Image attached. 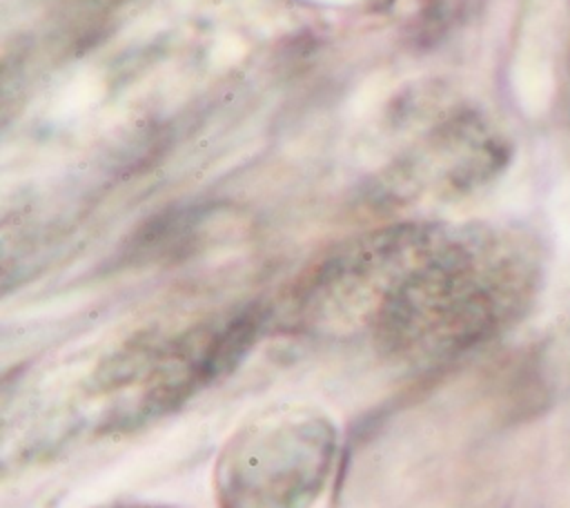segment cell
I'll return each instance as SVG.
<instances>
[{
    "label": "cell",
    "instance_id": "cell-1",
    "mask_svg": "<svg viewBox=\"0 0 570 508\" xmlns=\"http://www.w3.org/2000/svg\"><path fill=\"white\" fill-rule=\"evenodd\" d=\"M338 457L334 421L281 403L247 419L223 446L214 486L220 508H314Z\"/></svg>",
    "mask_w": 570,
    "mask_h": 508
},
{
    "label": "cell",
    "instance_id": "cell-3",
    "mask_svg": "<svg viewBox=\"0 0 570 508\" xmlns=\"http://www.w3.org/2000/svg\"><path fill=\"white\" fill-rule=\"evenodd\" d=\"M109 508H163V506H142V504H131V506H109Z\"/></svg>",
    "mask_w": 570,
    "mask_h": 508
},
{
    "label": "cell",
    "instance_id": "cell-2",
    "mask_svg": "<svg viewBox=\"0 0 570 508\" xmlns=\"http://www.w3.org/2000/svg\"><path fill=\"white\" fill-rule=\"evenodd\" d=\"M258 323L243 314L212 328L165 339L131 341L91 372V394L109 399V428L129 430L178 410L229 374L256 339Z\"/></svg>",
    "mask_w": 570,
    "mask_h": 508
}]
</instances>
